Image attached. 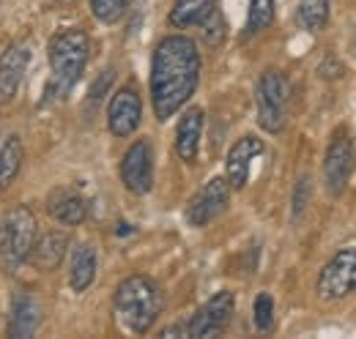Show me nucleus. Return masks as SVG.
I'll return each mask as SVG.
<instances>
[{
	"label": "nucleus",
	"instance_id": "nucleus-1",
	"mask_svg": "<svg viewBox=\"0 0 356 339\" xmlns=\"http://www.w3.org/2000/svg\"><path fill=\"white\" fill-rule=\"evenodd\" d=\"M200 80V52L186 36L162 39L151 63V99L159 121L173 118Z\"/></svg>",
	"mask_w": 356,
	"mask_h": 339
},
{
	"label": "nucleus",
	"instance_id": "nucleus-2",
	"mask_svg": "<svg viewBox=\"0 0 356 339\" xmlns=\"http://www.w3.org/2000/svg\"><path fill=\"white\" fill-rule=\"evenodd\" d=\"M113 304L124 329H129L132 334H145L162 315L165 298L148 276H129L118 285Z\"/></svg>",
	"mask_w": 356,
	"mask_h": 339
},
{
	"label": "nucleus",
	"instance_id": "nucleus-3",
	"mask_svg": "<svg viewBox=\"0 0 356 339\" xmlns=\"http://www.w3.org/2000/svg\"><path fill=\"white\" fill-rule=\"evenodd\" d=\"M90 42L86 31L80 28H69L60 31L58 36H52L49 42V69H52V80H49V93L52 96H69V90L80 83L86 63H88Z\"/></svg>",
	"mask_w": 356,
	"mask_h": 339
},
{
	"label": "nucleus",
	"instance_id": "nucleus-4",
	"mask_svg": "<svg viewBox=\"0 0 356 339\" xmlns=\"http://www.w3.org/2000/svg\"><path fill=\"white\" fill-rule=\"evenodd\" d=\"M36 233H39V222L31 208L17 206L14 211H8L0 222V271L3 274H14L36 247Z\"/></svg>",
	"mask_w": 356,
	"mask_h": 339
},
{
	"label": "nucleus",
	"instance_id": "nucleus-5",
	"mask_svg": "<svg viewBox=\"0 0 356 339\" xmlns=\"http://www.w3.org/2000/svg\"><path fill=\"white\" fill-rule=\"evenodd\" d=\"M288 96H291V88H288L285 74L266 72L261 77V83H258V121L271 134H277L280 129L285 126Z\"/></svg>",
	"mask_w": 356,
	"mask_h": 339
},
{
	"label": "nucleus",
	"instance_id": "nucleus-6",
	"mask_svg": "<svg viewBox=\"0 0 356 339\" xmlns=\"http://www.w3.org/2000/svg\"><path fill=\"white\" fill-rule=\"evenodd\" d=\"M356 290V249L337 252L318 276V296L323 301H337Z\"/></svg>",
	"mask_w": 356,
	"mask_h": 339
},
{
	"label": "nucleus",
	"instance_id": "nucleus-7",
	"mask_svg": "<svg viewBox=\"0 0 356 339\" xmlns=\"http://www.w3.org/2000/svg\"><path fill=\"white\" fill-rule=\"evenodd\" d=\"M351 170H354L351 140H348L346 131H337L334 140L329 142V151H326V159H323V183H326V192L332 197H340L346 192Z\"/></svg>",
	"mask_w": 356,
	"mask_h": 339
},
{
	"label": "nucleus",
	"instance_id": "nucleus-8",
	"mask_svg": "<svg viewBox=\"0 0 356 339\" xmlns=\"http://www.w3.org/2000/svg\"><path fill=\"white\" fill-rule=\"evenodd\" d=\"M121 181L132 195H148L154 186V151L148 140H137L121 162Z\"/></svg>",
	"mask_w": 356,
	"mask_h": 339
},
{
	"label": "nucleus",
	"instance_id": "nucleus-9",
	"mask_svg": "<svg viewBox=\"0 0 356 339\" xmlns=\"http://www.w3.org/2000/svg\"><path fill=\"white\" fill-rule=\"evenodd\" d=\"M230 203V183L222 178H211L189 203L186 208V219L195 227H206L209 222H214L220 213L227 208Z\"/></svg>",
	"mask_w": 356,
	"mask_h": 339
},
{
	"label": "nucleus",
	"instance_id": "nucleus-10",
	"mask_svg": "<svg viewBox=\"0 0 356 339\" xmlns=\"http://www.w3.org/2000/svg\"><path fill=\"white\" fill-rule=\"evenodd\" d=\"M233 309H236V301H233V293H217V296L211 298V301H206L200 309H197V315L192 317V323H189V337H217L220 331H225V326L230 323V317H233Z\"/></svg>",
	"mask_w": 356,
	"mask_h": 339
},
{
	"label": "nucleus",
	"instance_id": "nucleus-11",
	"mask_svg": "<svg viewBox=\"0 0 356 339\" xmlns=\"http://www.w3.org/2000/svg\"><path fill=\"white\" fill-rule=\"evenodd\" d=\"M140 118H143V101L140 96L134 93L132 88H121L110 107H107V126L115 137H129L140 126Z\"/></svg>",
	"mask_w": 356,
	"mask_h": 339
},
{
	"label": "nucleus",
	"instance_id": "nucleus-12",
	"mask_svg": "<svg viewBox=\"0 0 356 339\" xmlns=\"http://www.w3.org/2000/svg\"><path fill=\"white\" fill-rule=\"evenodd\" d=\"M264 154V142L258 137H241L230 154H227V162H225V172H227V183L233 189H244L247 186V178H250V165L255 156Z\"/></svg>",
	"mask_w": 356,
	"mask_h": 339
},
{
	"label": "nucleus",
	"instance_id": "nucleus-13",
	"mask_svg": "<svg viewBox=\"0 0 356 339\" xmlns=\"http://www.w3.org/2000/svg\"><path fill=\"white\" fill-rule=\"evenodd\" d=\"M31 60V47L28 44H8L6 52L0 55V99H11L22 83V74Z\"/></svg>",
	"mask_w": 356,
	"mask_h": 339
},
{
	"label": "nucleus",
	"instance_id": "nucleus-14",
	"mask_svg": "<svg viewBox=\"0 0 356 339\" xmlns=\"http://www.w3.org/2000/svg\"><path fill=\"white\" fill-rule=\"evenodd\" d=\"M42 323V306L39 301L19 290L14 293V301H11V337L17 339H25V337H33L36 329Z\"/></svg>",
	"mask_w": 356,
	"mask_h": 339
},
{
	"label": "nucleus",
	"instance_id": "nucleus-15",
	"mask_svg": "<svg viewBox=\"0 0 356 339\" xmlns=\"http://www.w3.org/2000/svg\"><path fill=\"white\" fill-rule=\"evenodd\" d=\"M200 134H203V110L192 107V110L184 113V118H181L176 131V151L184 162H195L197 159Z\"/></svg>",
	"mask_w": 356,
	"mask_h": 339
},
{
	"label": "nucleus",
	"instance_id": "nucleus-16",
	"mask_svg": "<svg viewBox=\"0 0 356 339\" xmlns=\"http://www.w3.org/2000/svg\"><path fill=\"white\" fill-rule=\"evenodd\" d=\"M47 211L63 224H80L86 219V200L72 189H55L49 195Z\"/></svg>",
	"mask_w": 356,
	"mask_h": 339
},
{
	"label": "nucleus",
	"instance_id": "nucleus-17",
	"mask_svg": "<svg viewBox=\"0 0 356 339\" xmlns=\"http://www.w3.org/2000/svg\"><path fill=\"white\" fill-rule=\"evenodd\" d=\"M96 276V249L90 244H80L72 254V265H69V285L74 288V293L88 290L90 282Z\"/></svg>",
	"mask_w": 356,
	"mask_h": 339
},
{
	"label": "nucleus",
	"instance_id": "nucleus-18",
	"mask_svg": "<svg viewBox=\"0 0 356 339\" xmlns=\"http://www.w3.org/2000/svg\"><path fill=\"white\" fill-rule=\"evenodd\" d=\"M66 247H69V238H66L63 233H47V235H42V238L36 241V247H33V252H31V260H33L36 268L52 271V268H58V263L63 260Z\"/></svg>",
	"mask_w": 356,
	"mask_h": 339
},
{
	"label": "nucleus",
	"instance_id": "nucleus-19",
	"mask_svg": "<svg viewBox=\"0 0 356 339\" xmlns=\"http://www.w3.org/2000/svg\"><path fill=\"white\" fill-rule=\"evenodd\" d=\"M22 167V142L17 134L0 131V189L8 186Z\"/></svg>",
	"mask_w": 356,
	"mask_h": 339
},
{
	"label": "nucleus",
	"instance_id": "nucleus-20",
	"mask_svg": "<svg viewBox=\"0 0 356 339\" xmlns=\"http://www.w3.org/2000/svg\"><path fill=\"white\" fill-rule=\"evenodd\" d=\"M214 11V0H176L170 11V22L176 28H192L203 25Z\"/></svg>",
	"mask_w": 356,
	"mask_h": 339
},
{
	"label": "nucleus",
	"instance_id": "nucleus-21",
	"mask_svg": "<svg viewBox=\"0 0 356 339\" xmlns=\"http://www.w3.org/2000/svg\"><path fill=\"white\" fill-rule=\"evenodd\" d=\"M296 19L310 33L321 31L329 22V0H302L299 11H296Z\"/></svg>",
	"mask_w": 356,
	"mask_h": 339
},
{
	"label": "nucleus",
	"instance_id": "nucleus-22",
	"mask_svg": "<svg viewBox=\"0 0 356 339\" xmlns=\"http://www.w3.org/2000/svg\"><path fill=\"white\" fill-rule=\"evenodd\" d=\"M271 19H274V0H252L250 17H247V36L266 31Z\"/></svg>",
	"mask_w": 356,
	"mask_h": 339
},
{
	"label": "nucleus",
	"instance_id": "nucleus-23",
	"mask_svg": "<svg viewBox=\"0 0 356 339\" xmlns=\"http://www.w3.org/2000/svg\"><path fill=\"white\" fill-rule=\"evenodd\" d=\"M129 0H90V11L99 22H115L127 11Z\"/></svg>",
	"mask_w": 356,
	"mask_h": 339
},
{
	"label": "nucleus",
	"instance_id": "nucleus-24",
	"mask_svg": "<svg viewBox=\"0 0 356 339\" xmlns=\"http://www.w3.org/2000/svg\"><path fill=\"white\" fill-rule=\"evenodd\" d=\"M255 326L261 331H268L274 326V298H271V293H258V298H255Z\"/></svg>",
	"mask_w": 356,
	"mask_h": 339
},
{
	"label": "nucleus",
	"instance_id": "nucleus-25",
	"mask_svg": "<svg viewBox=\"0 0 356 339\" xmlns=\"http://www.w3.org/2000/svg\"><path fill=\"white\" fill-rule=\"evenodd\" d=\"M307 195H310V181H307V178H302V181H299V186H296V197H293V216H299V213L305 211Z\"/></svg>",
	"mask_w": 356,
	"mask_h": 339
}]
</instances>
